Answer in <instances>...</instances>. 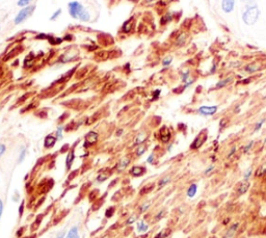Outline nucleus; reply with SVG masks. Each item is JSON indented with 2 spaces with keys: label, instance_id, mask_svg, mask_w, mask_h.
<instances>
[{
  "label": "nucleus",
  "instance_id": "nucleus-1",
  "mask_svg": "<svg viewBox=\"0 0 266 238\" xmlns=\"http://www.w3.org/2000/svg\"><path fill=\"white\" fill-rule=\"evenodd\" d=\"M69 14L73 19L80 20L82 22H90V14L85 9L84 6L78 1H72L68 4Z\"/></svg>",
  "mask_w": 266,
  "mask_h": 238
},
{
  "label": "nucleus",
  "instance_id": "nucleus-2",
  "mask_svg": "<svg viewBox=\"0 0 266 238\" xmlns=\"http://www.w3.org/2000/svg\"><path fill=\"white\" fill-rule=\"evenodd\" d=\"M259 13H260V11H259V8L256 4L248 5L242 16L243 22L245 23L246 25L255 24L259 18Z\"/></svg>",
  "mask_w": 266,
  "mask_h": 238
},
{
  "label": "nucleus",
  "instance_id": "nucleus-3",
  "mask_svg": "<svg viewBox=\"0 0 266 238\" xmlns=\"http://www.w3.org/2000/svg\"><path fill=\"white\" fill-rule=\"evenodd\" d=\"M34 9H35L34 5H27V6H25L24 8L21 9V11L17 14V16L15 18V24L16 25L21 24V23H23L25 20H27V19L32 15V13L34 11Z\"/></svg>",
  "mask_w": 266,
  "mask_h": 238
},
{
  "label": "nucleus",
  "instance_id": "nucleus-4",
  "mask_svg": "<svg viewBox=\"0 0 266 238\" xmlns=\"http://www.w3.org/2000/svg\"><path fill=\"white\" fill-rule=\"evenodd\" d=\"M208 137V131L206 129H204L203 131L200 132V134L195 137V140L192 142V144L190 145V149L191 150H198L200 149L201 147L205 144V142L207 140Z\"/></svg>",
  "mask_w": 266,
  "mask_h": 238
},
{
  "label": "nucleus",
  "instance_id": "nucleus-5",
  "mask_svg": "<svg viewBox=\"0 0 266 238\" xmlns=\"http://www.w3.org/2000/svg\"><path fill=\"white\" fill-rule=\"evenodd\" d=\"M217 106H201L198 109V112L202 116H213L214 113H216L217 111Z\"/></svg>",
  "mask_w": 266,
  "mask_h": 238
},
{
  "label": "nucleus",
  "instance_id": "nucleus-6",
  "mask_svg": "<svg viewBox=\"0 0 266 238\" xmlns=\"http://www.w3.org/2000/svg\"><path fill=\"white\" fill-rule=\"evenodd\" d=\"M98 140V133L95 131H90L88 132L87 134L85 135V144L84 147L87 148V147H90L93 145H95Z\"/></svg>",
  "mask_w": 266,
  "mask_h": 238
},
{
  "label": "nucleus",
  "instance_id": "nucleus-7",
  "mask_svg": "<svg viewBox=\"0 0 266 238\" xmlns=\"http://www.w3.org/2000/svg\"><path fill=\"white\" fill-rule=\"evenodd\" d=\"M235 0H222V8L225 13H231L234 9Z\"/></svg>",
  "mask_w": 266,
  "mask_h": 238
},
{
  "label": "nucleus",
  "instance_id": "nucleus-8",
  "mask_svg": "<svg viewBox=\"0 0 266 238\" xmlns=\"http://www.w3.org/2000/svg\"><path fill=\"white\" fill-rule=\"evenodd\" d=\"M250 187H251L250 181H248V180H244L243 182H241L240 185H239L238 189H237V194H238L239 196H242V194H244L246 191H248Z\"/></svg>",
  "mask_w": 266,
  "mask_h": 238
},
{
  "label": "nucleus",
  "instance_id": "nucleus-9",
  "mask_svg": "<svg viewBox=\"0 0 266 238\" xmlns=\"http://www.w3.org/2000/svg\"><path fill=\"white\" fill-rule=\"evenodd\" d=\"M171 139V132L166 127H162L160 129V139L163 142H167Z\"/></svg>",
  "mask_w": 266,
  "mask_h": 238
},
{
  "label": "nucleus",
  "instance_id": "nucleus-10",
  "mask_svg": "<svg viewBox=\"0 0 266 238\" xmlns=\"http://www.w3.org/2000/svg\"><path fill=\"white\" fill-rule=\"evenodd\" d=\"M56 137L53 136V135H47L46 139H45V142H44V146L45 148L49 149V148H52V147L55 145V142H56Z\"/></svg>",
  "mask_w": 266,
  "mask_h": 238
},
{
  "label": "nucleus",
  "instance_id": "nucleus-11",
  "mask_svg": "<svg viewBox=\"0 0 266 238\" xmlns=\"http://www.w3.org/2000/svg\"><path fill=\"white\" fill-rule=\"evenodd\" d=\"M145 172H146V168H143V166H133L130 170L131 175L133 176H141Z\"/></svg>",
  "mask_w": 266,
  "mask_h": 238
},
{
  "label": "nucleus",
  "instance_id": "nucleus-12",
  "mask_svg": "<svg viewBox=\"0 0 266 238\" xmlns=\"http://www.w3.org/2000/svg\"><path fill=\"white\" fill-rule=\"evenodd\" d=\"M232 81H233V78H232V77H229V78H226V79L220 80L219 82L216 83V85H215V89H216V90L222 89V87L226 86V85H228L230 82H232Z\"/></svg>",
  "mask_w": 266,
  "mask_h": 238
},
{
  "label": "nucleus",
  "instance_id": "nucleus-13",
  "mask_svg": "<svg viewBox=\"0 0 266 238\" xmlns=\"http://www.w3.org/2000/svg\"><path fill=\"white\" fill-rule=\"evenodd\" d=\"M196 192H198V185L195 183H192L187 189V196L188 197H193L196 194Z\"/></svg>",
  "mask_w": 266,
  "mask_h": 238
},
{
  "label": "nucleus",
  "instance_id": "nucleus-14",
  "mask_svg": "<svg viewBox=\"0 0 266 238\" xmlns=\"http://www.w3.org/2000/svg\"><path fill=\"white\" fill-rule=\"evenodd\" d=\"M239 227V223H234V225H232L231 227L228 229L227 233H226V238H231L233 235L235 234V232H236L237 228Z\"/></svg>",
  "mask_w": 266,
  "mask_h": 238
},
{
  "label": "nucleus",
  "instance_id": "nucleus-15",
  "mask_svg": "<svg viewBox=\"0 0 266 238\" xmlns=\"http://www.w3.org/2000/svg\"><path fill=\"white\" fill-rule=\"evenodd\" d=\"M131 29H132V22H131V20L126 21V22L124 23L123 27H122V30H123V32L128 33V32L131 31Z\"/></svg>",
  "mask_w": 266,
  "mask_h": 238
},
{
  "label": "nucleus",
  "instance_id": "nucleus-16",
  "mask_svg": "<svg viewBox=\"0 0 266 238\" xmlns=\"http://www.w3.org/2000/svg\"><path fill=\"white\" fill-rule=\"evenodd\" d=\"M129 159L128 158H124V159H122L121 161H120V163L117 164V170L119 171H123L124 168H126L127 165H128L129 164Z\"/></svg>",
  "mask_w": 266,
  "mask_h": 238
},
{
  "label": "nucleus",
  "instance_id": "nucleus-17",
  "mask_svg": "<svg viewBox=\"0 0 266 238\" xmlns=\"http://www.w3.org/2000/svg\"><path fill=\"white\" fill-rule=\"evenodd\" d=\"M67 238H79V234H78V229L76 227H73L70 230L68 234V237Z\"/></svg>",
  "mask_w": 266,
  "mask_h": 238
},
{
  "label": "nucleus",
  "instance_id": "nucleus-18",
  "mask_svg": "<svg viewBox=\"0 0 266 238\" xmlns=\"http://www.w3.org/2000/svg\"><path fill=\"white\" fill-rule=\"evenodd\" d=\"M73 160H74V151L72 150V151L69 153L68 157H67V168H70L72 163H73Z\"/></svg>",
  "mask_w": 266,
  "mask_h": 238
},
{
  "label": "nucleus",
  "instance_id": "nucleus-19",
  "mask_svg": "<svg viewBox=\"0 0 266 238\" xmlns=\"http://www.w3.org/2000/svg\"><path fill=\"white\" fill-rule=\"evenodd\" d=\"M169 233H171V230H169V229H164V230H162L161 232L158 233L156 236H155V238H165L166 236H169Z\"/></svg>",
  "mask_w": 266,
  "mask_h": 238
},
{
  "label": "nucleus",
  "instance_id": "nucleus-20",
  "mask_svg": "<svg viewBox=\"0 0 266 238\" xmlns=\"http://www.w3.org/2000/svg\"><path fill=\"white\" fill-rule=\"evenodd\" d=\"M264 175H266V164L260 166V168H259V170L257 171V173H256V176H257V177H263Z\"/></svg>",
  "mask_w": 266,
  "mask_h": 238
},
{
  "label": "nucleus",
  "instance_id": "nucleus-21",
  "mask_svg": "<svg viewBox=\"0 0 266 238\" xmlns=\"http://www.w3.org/2000/svg\"><path fill=\"white\" fill-rule=\"evenodd\" d=\"M169 181H171V177H169V176H167V177L162 178V179L159 181V184H158V185H159V187H162V186H164V185H166Z\"/></svg>",
  "mask_w": 266,
  "mask_h": 238
},
{
  "label": "nucleus",
  "instance_id": "nucleus-22",
  "mask_svg": "<svg viewBox=\"0 0 266 238\" xmlns=\"http://www.w3.org/2000/svg\"><path fill=\"white\" fill-rule=\"evenodd\" d=\"M153 188H154V184H149V185H147V186L143 187V188L140 190V194H143L145 192H150V191H152Z\"/></svg>",
  "mask_w": 266,
  "mask_h": 238
},
{
  "label": "nucleus",
  "instance_id": "nucleus-23",
  "mask_svg": "<svg viewBox=\"0 0 266 238\" xmlns=\"http://www.w3.org/2000/svg\"><path fill=\"white\" fill-rule=\"evenodd\" d=\"M61 8H58L56 11H54L53 15L50 17V21H55L57 18H58L59 16H61Z\"/></svg>",
  "mask_w": 266,
  "mask_h": 238
},
{
  "label": "nucleus",
  "instance_id": "nucleus-24",
  "mask_svg": "<svg viewBox=\"0 0 266 238\" xmlns=\"http://www.w3.org/2000/svg\"><path fill=\"white\" fill-rule=\"evenodd\" d=\"M146 137H147V135H145V134H143V133H141V134H140L137 137H136L135 144H141V142H145V139H146Z\"/></svg>",
  "mask_w": 266,
  "mask_h": 238
},
{
  "label": "nucleus",
  "instance_id": "nucleus-25",
  "mask_svg": "<svg viewBox=\"0 0 266 238\" xmlns=\"http://www.w3.org/2000/svg\"><path fill=\"white\" fill-rule=\"evenodd\" d=\"M259 69H260V67H258V66H254V65H250V66L246 67L245 70L248 71V72L251 73V72H255V71L259 70Z\"/></svg>",
  "mask_w": 266,
  "mask_h": 238
},
{
  "label": "nucleus",
  "instance_id": "nucleus-26",
  "mask_svg": "<svg viewBox=\"0 0 266 238\" xmlns=\"http://www.w3.org/2000/svg\"><path fill=\"white\" fill-rule=\"evenodd\" d=\"M147 230H148V226L146 225V223H137V231L141 232V231H147Z\"/></svg>",
  "mask_w": 266,
  "mask_h": 238
},
{
  "label": "nucleus",
  "instance_id": "nucleus-27",
  "mask_svg": "<svg viewBox=\"0 0 266 238\" xmlns=\"http://www.w3.org/2000/svg\"><path fill=\"white\" fill-rule=\"evenodd\" d=\"M31 2V0H18V5L19 6H27L28 4Z\"/></svg>",
  "mask_w": 266,
  "mask_h": 238
},
{
  "label": "nucleus",
  "instance_id": "nucleus-28",
  "mask_svg": "<svg viewBox=\"0 0 266 238\" xmlns=\"http://www.w3.org/2000/svg\"><path fill=\"white\" fill-rule=\"evenodd\" d=\"M109 177V174H100L99 176H98V178H97V180L98 181H100V182H102V181H105L107 179V178Z\"/></svg>",
  "mask_w": 266,
  "mask_h": 238
},
{
  "label": "nucleus",
  "instance_id": "nucleus-29",
  "mask_svg": "<svg viewBox=\"0 0 266 238\" xmlns=\"http://www.w3.org/2000/svg\"><path fill=\"white\" fill-rule=\"evenodd\" d=\"M251 173H253V170H251V168H248V171H246L245 173H244V175H243V179L244 180H248L251 178Z\"/></svg>",
  "mask_w": 266,
  "mask_h": 238
},
{
  "label": "nucleus",
  "instance_id": "nucleus-30",
  "mask_svg": "<svg viewBox=\"0 0 266 238\" xmlns=\"http://www.w3.org/2000/svg\"><path fill=\"white\" fill-rule=\"evenodd\" d=\"M264 122H265V120H261L260 122L256 124V127H255V129H254V130H255V131H259V130L261 129V127H262V125L264 124Z\"/></svg>",
  "mask_w": 266,
  "mask_h": 238
},
{
  "label": "nucleus",
  "instance_id": "nucleus-31",
  "mask_svg": "<svg viewBox=\"0 0 266 238\" xmlns=\"http://www.w3.org/2000/svg\"><path fill=\"white\" fill-rule=\"evenodd\" d=\"M113 212H114V208H108L106 210V212H105V215H106V217H110V216H112Z\"/></svg>",
  "mask_w": 266,
  "mask_h": 238
},
{
  "label": "nucleus",
  "instance_id": "nucleus-32",
  "mask_svg": "<svg viewBox=\"0 0 266 238\" xmlns=\"http://www.w3.org/2000/svg\"><path fill=\"white\" fill-rule=\"evenodd\" d=\"M172 57H167V58H165L163 61H162V66H169L171 65V63H172Z\"/></svg>",
  "mask_w": 266,
  "mask_h": 238
},
{
  "label": "nucleus",
  "instance_id": "nucleus-33",
  "mask_svg": "<svg viewBox=\"0 0 266 238\" xmlns=\"http://www.w3.org/2000/svg\"><path fill=\"white\" fill-rule=\"evenodd\" d=\"M213 170H214V165H210L209 168H206V171L204 172V175H209V174L211 173Z\"/></svg>",
  "mask_w": 266,
  "mask_h": 238
},
{
  "label": "nucleus",
  "instance_id": "nucleus-34",
  "mask_svg": "<svg viewBox=\"0 0 266 238\" xmlns=\"http://www.w3.org/2000/svg\"><path fill=\"white\" fill-rule=\"evenodd\" d=\"M145 150H146V147L145 146H140V148H138L137 152H136V154H137L138 156H140L141 154H143V152H145Z\"/></svg>",
  "mask_w": 266,
  "mask_h": 238
},
{
  "label": "nucleus",
  "instance_id": "nucleus-35",
  "mask_svg": "<svg viewBox=\"0 0 266 238\" xmlns=\"http://www.w3.org/2000/svg\"><path fill=\"white\" fill-rule=\"evenodd\" d=\"M253 144H254V142H251L250 144H248V146H246L245 148H244V153H246V152L250 151V150L251 149V146H253Z\"/></svg>",
  "mask_w": 266,
  "mask_h": 238
},
{
  "label": "nucleus",
  "instance_id": "nucleus-36",
  "mask_svg": "<svg viewBox=\"0 0 266 238\" xmlns=\"http://www.w3.org/2000/svg\"><path fill=\"white\" fill-rule=\"evenodd\" d=\"M159 95H160V90H155V93L153 94V100H156L158 97H159Z\"/></svg>",
  "mask_w": 266,
  "mask_h": 238
},
{
  "label": "nucleus",
  "instance_id": "nucleus-37",
  "mask_svg": "<svg viewBox=\"0 0 266 238\" xmlns=\"http://www.w3.org/2000/svg\"><path fill=\"white\" fill-rule=\"evenodd\" d=\"M4 152H5V146H4V145H2V144H0V156H1Z\"/></svg>",
  "mask_w": 266,
  "mask_h": 238
},
{
  "label": "nucleus",
  "instance_id": "nucleus-38",
  "mask_svg": "<svg viewBox=\"0 0 266 238\" xmlns=\"http://www.w3.org/2000/svg\"><path fill=\"white\" fill-rule=\"evenodd\" d=\"M61 131H63V128L59 127V128H58V130H57V137H58V139H61V137H63V134H61Z\"/></svg>",
  "mask_w": 266,
  "mask_h": 238
},
{
  "label": "nucleus",
  "instance_id": "nucleus-39",
  "mask_svg": "<svg viewBox=\"0 0 266 238\" xmlns=\"http://www.w3.org/2000/svg\"><path fill=\"white\" fill-rule=\"evenodd\" d=\"M25 153H26V150H25V149H23L22 154H21V155H20V159H19V162H20V161H22L23 159H24V156H25Z\"/></svg>",
  "mask_w": 266,
  "mask_h": 238
},
{
  "label": "nucleus",
  "instance_id": "nucleus-40",
  "mask_svg": "<svg viewBox=\"0 0 266 238\" xmlns=\"http://www.w3.org/2000/svg\"><path fill=\"white\" fill-rule=\"evenodd\" d=\"M188 75H189V73L188 72H186L185 74H184L183 76H182V80H183L184 82L186 81V79H187V77H188Z\"/></svg>",
  "mask_w": 266,
  "mask_h": 238
},
{
  "label": "nucleus",
  "instance_id": "nucleus-41",
  "mask_svg": "<svg viewBox=\"0 0 266 238\" xmlns=\"http://www.w3.org/2000/svg\"><path fill=\"white\" fill-rule=\"evenodd\" d=\"M150 206V203H147L146 204V205H143V207H141V211H145V210H147L148 209V207Z\"/></svg>",
  "mask_w": 266,
  "mask_h": 238
},
{
  "label": "nucleus",
  "instance_id": "nucleus-42",
  "mask_svg": "<svg viewBox=\"0 0 266 238\" xmlns=\"http://www.w3.org/2000/svg\"><path fill=\"white\" fill-rule=\"evenodd\" d=\"M235 152H236V148H235V147H234V148L232 149V151L230 152V154H229V155H228V158H230V157H231L232 155H233V154L235 153Z\"/></svg>",
  "mask_w": 266,
  "mask_h": 238
},
{
  "label": "nucleus",
  "instance_id": "nucleus-43",
  "mask_svg": "<svg viewBox=\"0 0 266 238\" xmlns=\"http://www.w3.org/2000/svg\"><path fill=\"white\" fill-rule=\"evenodd\" d=\"M134 220H135V218H134V217H131L130 220H128V222H127V223H132L134 222Z\"/></svg>",
  "mask_w": 266,
  "mask_h": 238
},
{
  "label": "nucleus",
  "instance_id": "nucleus-44",
  "mask_svg": "<svg viewBox=\"0 0 266 238\" xmlns=\"http://www.w3.org/2000/svg\"><path fill=\"white\" fill-rule=\"evenodd\" d=\"M148 162H150V163H152V162H153V155H151V156L149 157V159H148Z\"/></svg>",
  "mask_w": 266,
  "mask_h": 238
},
{
  "label": "nucleus",
  "instance_id": "nucleus-45",
  "mask_svg": "<svg viewBox=\"0 0 266 238\" xmlns=\"http://www.w3.org/2000/svg\"><path fill=\"white\" fill-rule=\"evenodd\" d=\"M19 213H20V214H22V213H23V204L20 206V210H19Z\"/></svg>",
  "mask_w": 266,
  "mask_h": 238
},
{
  "label": "nucleus",
  "instance_id": "nucleus-46",
  "mask_svg": "<svg viewBox=\"0 0 266 238\" xmlns=\"http://www.w3.org/2000/svg\"><path fill=\"white\" fill-rule=\"evenodd\" d=\"M1 213H2V202L0 201V216H1Z\"/></svg>",
  "mask_w": 266,
  "mask_h": 238
},
{
  "label": "nucleus",
  "instance_id": "nucleus-47",
  "mask_svg": "<svg viewBox=\"0 0 266 238\" xmlns=\"http://www.w3.org/2000/svg\"><path fill=\"white\" fill-rule=\"evenodd\" d=\"M146 237H147V235H140V236H138L136 238H146Z\"/></svg>",
  "mask_w": 266,
  "mask_h": 238
},
{
  "label": "nucleus",
  "instance_id": "nucleus-48",
  "mask_svg": "<svg viewBox=\"0 0 266 238\" xmlns=\"http://www.w3.org/2000/svg\"><path fill=\"white\" fill-rule=\"evenodd\" d=\"M242 1H244V2H251V1H254V0H242Z\"/></svg>",
  "mask_w": 266,
  "mask_h": 238
},
{
  "label": "nucleus",
  "instance_id": "nucleus-49",
  "mask_svg": "<svg viewBox=\"0 0 266 238\" xmlns=\"http://www.w3.org/2000/svg\"><path fill=\"white\" fill-rule=\"evenodd\" d=\"M63 237H64V235L61 234V235H58V237H57V238H63Z\"/></svg>",
  "mask_w": 266,
  "mask_h": 238
},
{
  "label": "nucleus",
  "instance_id": "nucleus-50",
  "mask_svg": "<svg viewBox=\"0 0 266 238\" xmlns=\"http://www.w3.org/2000/svg\"><path fill=\"white\" fill-rule=\"evenodd\" d=\"M103 238H109V236H108V235H106V236H105V237H103Z\"/></svg>",
  "mask_w": 266,
  "mask_h": 238
},
{
  "label": "nucleus",
  "instance_id": "nucleus-51",
  "mask_svg": "<svg viewBox=\"0 0 266 238\" xmlns=\"http://www.w3.org/2000/svg\"><path fill=\"white\" fill-rule=\"evenodd\" d=\"M264 142H266V139H264Z\"/></svg>",
  "mask_w": 266,
  "mask_h": 238
}]
</instances>
